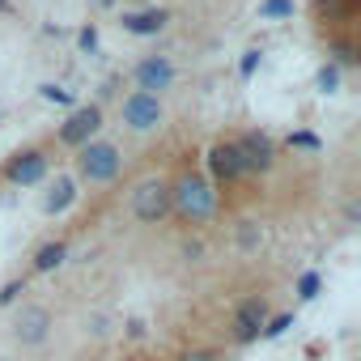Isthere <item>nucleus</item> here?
<instances>
[{"instance_id": "obj_8", "label": "nucleus", "mask_w": 361, "mask_h": 361, "mask_svg": "<svg viewBox=\"0 0 361 361\" xmlns=\"http://www.w3.org/2000/svg\"><path fill=\"white\" fill-rule=\"evenodd\" d=\"M43 174H47V153L43 149H26L18 153L9 166H5V178L18 188H30V183H43Z\"/></svg>"}, {"instance_id": "obj_9", "label": "nucleus", "mask_w": 361, "mask_h": 361, "mask_svg": "<svg viewBox=\"0 0 361 361\" xmlns=\"http://www.w3.org/2000/svg\"><path fill=\"white\" fill-rule=\"evenodd\" d=\"M13 336L22 344H43L51 336V310L47 306H22V314L13 323Z\"/></svg>"}, {"instance_id": "obj_17", "label": "nucleus", "mask_w": 361, "mask_h": 361, "mask_svg": "<svg viewBox=\"0 0 361 361\" xmlns=\"http://www.w3.org/2000/svg\"><path fill=\"white\" fill-rule=\"evenodd\" d=\"M259 13H264V18H289V13H293V0H264Z\"/></svg>"}, {"instance_id": "obj_23", "label": "nucleus", "mask_w": 361, "mask_h": 361, "mask_svg": "<svg viewBox=\"0 0 361 361\" xmlns=\"http://www.w3.org/2000/svg\"><path fill=\"white\" fill-rule=\"evenodd\" d=\"M77 43H81V51H94V47H98V30H94V26H85V30L77 35Z\"/></svg>"}, {"instance_id": "obj_20", "label": "nucleus", "mask_w": 361, "mask_h": 361, "mask_svg": "<svg viewBox=\"0 0 361 361\" xmlns=\"http://www.w3.org/2000/svg\"><path fill=\"white\" fill-rule=\"evenodd\" d=\"M39 94H43L47 102H73V94H68L64 85H39Z\"/></svg>"}, {"instance_id": "obj_24", "label": "nucleus", "mask_w": 361, "mask_h": 361, "mask_svg": "<svg viewBox=\"0 0 361 361\" xmlns=\"http://www.w3.org/2000/svg\"><path fill=\"white\" fill-rule=\"evenodd\" d=\"M255 68H259V51H247V56H243V64H238V73H243V77H251Z\"/></svg>"}, {"instance_id": "obj_13", "label": "nucleus", "mask_w": 361, "mask_h": 361, "mask_svg": "<svg viewBox=\"0 0 361 361\" xmlns=\"http://www.w3.org/2000/svg\"><path fill=\"white\" fill-rule=\"evenodd\" d=\"M68 259V243H43L39 251H35V272H51V268H60Z\"/></svg>"}, {"instance_id": "obj_10", "label": "nucleus", "mask_w": 361, "mask_h": 361, "mask_svg": "<svg viewBox=\"0 0 361 361\" xmlns=\"http://www.w3.org/2000/svg\"><path fill=\"white\" fill-rule=\"evenodd\" d=\"M209 174L217 178V183H234V178H243V157H238L234 140H217L209 149Z\"/></svg>"}, {"instance_id": "obj_25", "label": "nucleus", "mask_w": 361, "mask_h": 361, "mask_svg": "<svg viewBox=\"0 0 361 361\" xmlns=\"http://www.w3.org/2000/svg\"><path fill=\"white\" fill-rule=\"evenodd\" d=\"M336 60H340V64H353L357 56H353V47H348V43H340V47H336Z\"/></svg>"}, {"instance_id": "obj_27", "label": "nucleus", "mask_w": 361, "mask_h": 361, "mask_svg": "<svg viewBox=\"0 0 361 361\" xmlns=\"http://www.w3.org/2000/svg\"><path fill=\"white\" fill-rule=\"evenodd\" d=\"M323 5H340V0H323Z\"/></svg>"}, {"instance_id": "obj_26", "label": "nucleus", "mask_w": 361, "mask_h": 361, "mask_svg": "<svg viewBox=\"0 0 361 361\" xmlns=\"http://www.w3.org/2000/svg\"><path fill=\"white\" fill-rule=\"evenodd\" d=\"M128 336H132V340H140V336H145V323H140V319H132V323H128Z\"/></svg>"}, {"instance_id": "obj_22", "label": "nucleus", "mask_w": 361, "mask_h": 361, "mask_svg": "<svg viewBox=\"0 0 361 361\" xmlns=\"http://www.w3.org/2000/svg\"><path fill=\"white\" fill-rule=\"evenodd\" d=\"M178 361H217V353H209V348H188V353H178Z\"/></svg>"}, {"instance_id": "obj_3", "label": "nucleus", "mask_w": 361, "mask_h": 361, "mask_svg": "<svg viewBox=\"0 0 361 361\" xmlns=\"http://www.w3.org/2000/svg\"><path fill=\"white\" fill-rule=\"evenodd\" d=\"M132 213L145 226H157L170 213V183L166 178H145V183L132 192Z\"/></svg>"}, {"instance_id": "obj_2", "label": "nucleus", "mask_w": 361, "mask_h": 361, "mask_svg": "<svg viewBox=\"0 0 361 361\" xmlns=\"http://www.w3.org/2000/svg\"><path fill=\"white\" fill-rule=\"evenodd\" d=\"M77 170H81L85 183H111V178L119 174V149L106 145V140H90L77 153Z\"/></svg>"}, {"instance_id": "obj_28", "label": "nucleus", "mask_w": 361, "mask_h": 361, "mask_svg": "<svg viewBox=\"0 0 361 361\" xmlns=\"http://www.w3.org/2000/svg\"><path fill=\"white\" fill-rule=\"evenodd\" d=\"M0 13H5V0H0Z\"/></svg>"}, {"instance_id": "obj_21", "label": "nucleus", "mask_w": 361, "mask_h": 361, "mask_svg": "<svg viewBox=\"0 0 361 361\" xmlns=\"http://www.w3.org/2000/svg\"><path fill=\"white\" fill-rule=\"evenodd\" d=\"M289 149H319V136H310V132H293V136H289Z\"/></svg>"}, {"instance_id": "obj_12", "label": "nucleus", "mask_w": 361, "mask_h": 361, "mask_svg": "<svg viewBox=\"0 0 361 361\" xmlns=\"http://www.w3.org/2000/svg\"><path fill=\"white\" fill-rule=\"evenodd\" d=\"M166 18H170L166 9H140V13H123V30L145 39V35H157V30L166 26Z\"/></svg>"}, {"instance_id": "obj_7", "label": "nucleus", "mask_w": 361, "mask_h": 361, "mask_svg": "<svg viewBox=\"0 0 361 361\" xmlns=\"http://www.w3.org/2000/svg\"><path fill=\"white\" fill-rule=\"evenodd\" d=\"M102 128V111L90 102V106H77L73 115H68V123L60 128V140L64 145H73V149H81V145H90L94 140V132Z\"/></svg>"}, {"instance_id": "obj_16", "label": "nucleus", "mask_w": 361, "mask_h": 361, "mask_svg": "<svg viewBox=\"0 0 361 361\" xmlns=\"http://www.w3.org/2000/svg\"><path fill=\"white\" fill-rule=\"evenodd\" d=\"M289 327H293V314H276V319H268V323H264L259 340H281V336H285Z\"/></svg>"}, {"instance_id": "obj_6", "label": "nucleus", "mask_w": 361, "mask_h": 361, "mask_svg": "<svg viewBox=\"0 0 361 361\" xmlns=\"http://www.w3.org/2000/svg\"><path fill=\"white\" fill-rule=\"evenodd\" d=\"M264 323H268V302H264V298H247V302L234 310L230 331H234V340H238V344H251V340H259Z\"/></svg>"}, {"instance_id": "obj_15", "label": "nucleus", "mask_w": 361, "mask_h": 361, "mask_svg": "<svg viewBox=\"0 0 361 361\" xmlns=\"http://www.w3.org/2000/svg\"><path fill=\"white\" fill-rule=\"evenodd\" d=\"M314 85H319V94H336L340 90V68L336 64H323L319 77H314Z\"/></svg>"}, {"instance_id": "obj_11", "label": "nucleus", "mask_w": 361, "mask_h": 361, "mask_svg": "<svg viewBox=\"0 0 361 361\" xmlns=\"http://www.w3.org/2000/svg\"><path fill=\"white\" fill-rule=\"evenodd\" d=\"M170 81H174V64H170V60L149 56V60H140V64H136V90H140V94L170 90Z\"/></svg>"}, {"instance_id": "obj_19", "label": "nucleus", "mask_w": 361, "mask_h": 361, "mask_svg": "<svg viewBox=\"0 0 361 361\" xmlns=\"http://www.w3.org/2000/svg\"><path fill=\"white\" fill-rule=\"evenodd\" d=\"M26 293V281H9L5 289H0V306H9V302H18Z\"/></svg>"}, {"instance_id": "obj_14", "label": "nucleus", "mask_w": 361, "mask_h": 361, "mask_svg": "<svg viewBox=\"0 0 361 361\" xmlns=\"http://www.w3.org/2000/svg\"><path fill=\"white\" fill-rule=\"evenodd\" d=\"M73 200H77V183H73V178H56V188H51V196H47V204H43V209L56 217V213H64Z\"/></svg>"}, {"instance_id": "obj_1", "label": "nucleus", "mask_w": 361, "mask_h": 361, "mask_svg": "<svg viewBox=\"0 0 361 361\" xmlns=\"http://www.w3.org/2000/svg\"><path fill=\"white\" fill-rule=\"evenodd\" d=\"M170 213H178L183 221H209L213 213H217V192H213V183L204 174H183L178 183H170Z\"/></svg>"}, {"instance_id": "obj_18", "label": "nucleus", "mask_w": 361, "mask_h": 361, "mask_svg": "<svg viewBox=\"0 0 361 361\" xmlns=\"http://www.w3.org/2000/svg\"><path fill=\"white\" fill-rule=\"evenodd\" d=\"M298 298H302V302H314V298H319V272H306V276L298 281Z\"/></svg>"}, {"instance_id": "obj_5", "label": "nucleus", "mask_w": 361, "mask_h": 361, "mask_svg": "<svg viewBox=\"0 0 361 361\" xmlns=\"http://www.w3.org/2000/svg\"><path fill=\"white\" fill-rule=\"evenodd\" d=\"M123 123L132 128V132H149V128H157L161 123V102H157V94H128L123 98Z\"/></svg>"}, {"instance_id": "obj_4", "label": "nucleus", "mask_w": 361, "mask_h": 361, "mask_svg": "<svg viewBox=\"0 0 361 361\" xmlns=\"http://www.w3.org/2000/svg\"><path fill=\"white\" fill-rule=\"evenodd\" d=\"M234 145H238V157H243V174H268L276 166V145H272L268 132H247Z\"/></svg>"}]
</instances>
